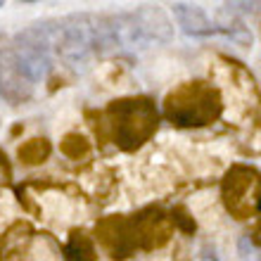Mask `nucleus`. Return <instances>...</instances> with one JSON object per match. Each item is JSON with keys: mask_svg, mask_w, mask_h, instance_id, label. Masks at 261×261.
<instances>
[{"mask_svg": "<svg viewBox=\"0 0 261 261\" xmlns=\"http://www.w3.org/2000/svg\"><path fill=\"white\" fill-rule=\"evenodd\" d=\"M114 143L124 150L143 145L150 133L157 128V112L147 100H119L110 107Z\"/></svg>", "mask_w": 261, "mask_h": 261, "instance_id": "7ed1b4c3", "label": "nucleus"}, {"mask_svg": "<svg viewBox=\"0 0 261 261\" xmlns=\"http://www.w3.org/2000/svg\"><path fill=\"white\" fill-rule=\"evenodd\" d=\"M117 31L119 50H147L166 45L173 38V24L169 14L157 5H143L126 14L112 17Z\"/></svg>", "mask_w": 261, "mask_h": 261, "instance_id": "f257e3e1", "label": "nucleus"}, {"mask_svg": "<svg viewBox=\"0 0 261 261\" xmlns=\"http://www.w3.org/2000/svg\"><path fill=\"white\" fill-rule=\"evenodd\" d=\"M12 53L17 55L19 64L24 67L31 81H41L45 79L53 67L50 53H53V41H50V21L45 24H36L14 36Z\"/></svg>", "mask_w": 261, "mask_h": 261, "instance_id": "39448f33", "label": "nucleus"}, {"mask_svg": "<svg viewBox=\"0 0 261 261\" xmlns=\"http://www.w3.org/2000/svg\"><path fill=\"white\" fill-rule=\"evenodd\" d=\"M173 17L178 21V27L186 31L188 36H212L219 34L216 24L204 14V10L197 5H188V3H176L173 5Z\"/></svg>", "mask_w": 261, "mask_h": 261, "instance_id": "6e6552de", "label": "nucleus"}, {"mask_svg": "<svg viewBox=\"0 0 261 261\" xmlns=\"http://www.w3.org/2000/svg\"><path fill=\"white\" fill-rule=\"evenodd\" d=\"M53 50L71 69H86L90 57L95 55L90 14H71L62 21H50Z\"/></svg>", "mask_w": 261, "mask_h": 261, "instance_id": "f03ea898", "label": "nucleus"}, {"mask_svg": "<svg viewBox=\"0 0 261 261\" xmlns=\"http://www.w3.org/2000/svg\"><path fill=\"white\" fill-rule=\"evenodd\" d=\"M3 3H5V0H0V7H3Z\"/></svg>", "mask_w": 261, "mask_h": 261, "instance_id": "9b49d317", "label": "nucleus"}, {"mask_svg": "<svg viewBox=\"0 0 261 261\" xmlns=\"http://www.w3.org/2000/svg\"><path fill=\"white\" fill-rule=\"evenodd\" d=\"M219 29V34H223L226 38H230L233 43H238V45H252V31H249L247 27H242L240 21H223L221 27H216Z\"/></svg>", "mask_w": 261, "mask_h": 261, "instance_id": "1a4fd4ad", "label": "nucleus"}, {"mask_svg": "<svg viewBox=\"0 0 261 261\" xmlns=\"http://www.w3.org/2000/svg\"><path fill=\"white\" fill-rule=\"evenodd\" d=\"M34 95V81L24 71L12 48L0 50V97L10 105H21Z\"/></svg>", "mask_w": 261, "mask_h": 261, "instance_id": "0eeeda50", "label": "nucleus"}, {"mask_svg": "<svg viewBox=\"0 0 261 261\" xmlns=\"http://www.w3.org/2000/svg\"><path fill=\"white\" fill-rule=\"evenodd\" d=\"M221 102L204 83H188L166 97V114L178 126H202L219 117Z\"/></svg>", "mask_w": 261, "mask_h": 261, "instance_id": "20e7f679", "label": "nucleus"}, {"mask_svg": "<svg viewBox=\"0 0 261 261\" xmlns=\"http://www.w3.org/2000/svg\"><path fill=\"white\" fill-rule=\"evenodd\" d=\"M223 195L228 212H233L238 219H249V214L261 209V178L254 171L235 169L228 173Z\"/></svg>", "mask_w": 261, "mask_h": 261, "instance_id": "423d86ee", "label": "nucleus"}, {"mask_svg": "<svg viewBox=\"0 0 261 261\" xmlns=\"http://www.w3.org/2000/svg\"><path fill=\"white\" fill-rule=\"evenodd\" d=\"M226 10L230 14H259L261 3L259 0H223Z\"/></svg>", "mask_w": 261, "mask_h": 261, "instance_id": "9d476101", "label": "nucleus"}]
</instances>
